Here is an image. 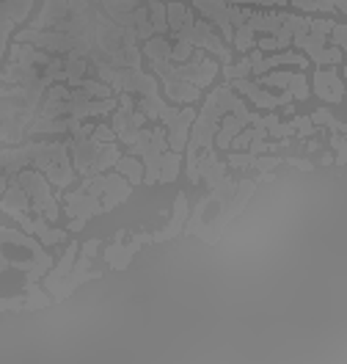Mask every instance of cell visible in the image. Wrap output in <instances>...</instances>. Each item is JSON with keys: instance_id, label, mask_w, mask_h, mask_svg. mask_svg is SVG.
Masks as SVG:
<instances>
[{"instance_id": "cell-1", "label": "cell", "mask_w": 347, "mask_h": 364, "mask_svg": "<svg viewBox=\"0 0 347 364\" xmlns=\"http://www.w3.org/2000/svg\"><path fill=\"white\" fill-rule=\"evenodd\" d=\"M132 194V185L127 182L122 174L116 171H105V174H94V177H83L80 188L69 191L63 196V213L72 218L66 232L75 234L80 232L94 215L111 213L119 204H125Z\"/></svg>"}, {"instance_id": "cell-2", "label": "cell", "mask_w": 347, "mask_h": 364, "mask_svg": "<svg viewBox=\"0 0 347 364\" xmlns=\"http://www.w3.org/2000/svg\"><path fill=\"white\" fill-rule=\"evenodd\" d=\"M243 99L234 94V89L229 83L223 86H215L213 94L207 97L204 108L196 113V122L190 127L188 135V146H185V158H188V180L196 185L198 182V174H196V161L198 155H210L215 152V132H218V125H221V116L234 111Z\"/></svg>"}, {"instance_id": "cell-3", "label": "cell", "mask_w": 347, "mask_h": 364, "mask_svg": "<svg viewBox=\"0 0 347 364\" xmlns=\"http://www.w3.org/2000/svg\"><path fill=\"white\" fill-rule=\"evenodd\" d=\"M165 23H168V36H171L174 42H188L190 47L207 50L213 58H218L221 66L234 61L232 47L223 42L221 33H215V28H213L204 17H196L193 8L185 6L182 0L165 3Z\"/></svg>"}, {"instance_id": "cell-4", "label": "cell", "mask_w": 347, "mask_h": 364, "mask_svg": "<svg viewBox=\"0 0 347 364\" xmlns=\"http://www.w3.org/2000/svg\"><path fill=\"white\" fill-rule=\"evenodd\" d=\"M44 94H36L31 89L0 83V141L3 144H20L25 130L36 119L39 105Z\"/></svg>"}, {"instance_id": "cell-5", "label": "cell", "mask_w": 347, "mask_h": 364, "mask_svg": "<svg viewBox=\"0 0 347 364\" xmlns=\"http://www.w3.org/2000/svg\"><path fill=\"white\" fill-rule=\"evenodd\" d=\"M92 132H94V125L83 122L77 130L72 132V141H66L69 158H72V165H75L77 177H94V174L113 171L116 161L122 158L119 141L102 144V141H96Z\"/></svg>"}, {"instance_id": "cell-6", "label": "cell", "mask_w": 347, "mask_h": 364, "mask_svg": "<svg viewBox=\"0 0 347 364\" xmlns=\"http://www.w3.org/2000/svg\"><path fill=\"white\" fill-rule=\"evenodd\" d=\"M155 75H158L163 83H171V80H179V83H190L196 89H207L215 75L221 72L218 58H213L207 50H198L193 47V56H190L185 64H174L168 58H152L149 61Z\"/></svg>"}, {"instance_id": "cell-7", "label": "cell", "mask_w": 347, "mask_h": 364, "mask_svg": "<svg viewBox=\"0 0 347 364\" xmlns=\"http://www.w3.org/2000/svg\"><path fill=\"white\" fill-rule=\"evenodd\" d=\"M94 6H99L119 28L130 31L138 42L152 39V23H149V8L146 0H92Z\"/></svg>"}, {"instance_id": "cell-8", "label": "cell", "mask_w": 347, "mask_h": 364, "mask_svg": "<svg viewBox=\"0 0 347 364\" xmlns=\"http://www.w3.org/2000/svg\"><path fill=\"white\" fill-rule=\"evenodd\" d=\"M14 182L28 194L33 215H44L47 221H58V215H61L58 196L53 194L50 180H47L39 168H20V171L14 174Z\"/></svg>"}, {"instance_id": "cell-9", "label": "cell", "mask_w": 347, "mask_h": 364, "mask_svg": "<svg viewBox=\"0 0 347 364\" xmlns=\"http://www.w3.org/2000/svg\"><path fill=\"white\" fill-rule=\"evenodd\" d=\"M193 11H198L210 25H215L221 39L232 44L234 28H240L251 17V6H232L226 0H193Z\"/></svg>"}, {"instance_id": "cell-10", "label": "cell", "mask_w": 347, "mask_h": 364, "mask_svg": "<svg viewBox=\"0 0 347 364\" xmlns=\"http://www.w3.org/2000/svg\"><path fill=\"white\" fill-rule=\"evenodd\" d=\"M149 125V119L144 116V111H138L135 108V99L130 92H122L119 94V105H116V111H113V122H111V127L116 132V141L122 144V146H132L135 141H138V132L144 130Z\"/></svg>"}, {"instance_id": "cell-11", "label": "cell", "mask_w": 347, "mask_h": 364, "mask_svg": "<svg viewBox=\"0 0 347 364\" xmlns=\"http://www.w3.org/2000/svg\"><path fill=\"white\" fill-rule=\"evenodd\" d=\"M292 47H298V50L309 58V64H315V66H325V64L339 66L342 64V50L334 47V44H328L325 36L309 33V25L301 28V31H295V36H292Z\"/></svg>"}, {"instance_id": "cell-12", "label": "cell", "mask_w": 347, "mask_h": 364, "mask_svg": "<svg viewBox=\"0 0 347 364\" xmlns=\"http://www.w3.org/2000/svg\"><path fill=\"white\" fill-rule=\"evenodd\" d=\"M232 89H237L243 97H248L259 108V111H276V108H284L289 102H295L289 92H282V94H270L265 86H259L253 77H237V80H229Z\"/></svg>"}, {"instance_id": "cell-13", "label": "cell", "mask_w": 347, "mask_h": 364, "mask_svg": "<svg viewBox=\"0 0 347 364\" xmlns=\"http://www.w3.org/2000/svg\"><path fill=\"white\" fill-rule=\"evenodd\" d=\"M259 86H265V89H282V92H289L292 99H298V102H306L309 99V80H306V72L301 69V72H265V75H259V77H253Z\"/></svg>"}, {"instance_id": "cell-14", "label": "cell", "mask_w": 347, "mask_h": 364, "mask_svg": "<svg viewBox=\"0 0 347 364\" xmlns=\"http://www.w3.org/2000/svg\"><path fill=\"white\" fill-rule=\"evenodd\" d=\"M33 8V0H0V61L6 56L8 39L20 23L28 20Z\"/></svg>"}, {"instance_id": "cell-15", "label": "cell", "mask_w": 347, "mask_h": 364, "mask_svg": "<svg viewBox=\"0 0 347 364\" xmlns=\"http://www.w3.org/2000/svg\"><path fill=\"white\" fill-rule=\"evenodd\" d=\"M146 243H152V234H146V232H141V234H132L130 237V243H122L119 237H113L108 246H105V251H102V260L111 265L113 270H127L130 263H132V257L141 251V246H146Z\"/></svg>"}, {"instance_id": "cell-16", "label": "cell", "mask_w": 347, "mask_h": 364, "mask_svg": "<svg viewBox=\"0 0 347 364\" xmlns=\"http://www.w3.org/2000/svg\"><path fill=\"white\" fill-rule=\"evenodd\" d=\"M92 257H83V254H77V260L72 265V270L66 273V279H63L61 284L56 287V293H53V301H63V298H69L80 284H86V282H94L102 276V270H94L92 268Z\"/></svg>"}, {"instance_id": "cell-17", "label": "cell", "mask_w": 347, "mask_h": 364, "mask_svg": "<svg viewBox=\"0 0 347 364\" xmlns=\"http://www.w3.org/2000/svg\"><path fill=\"white\" fill-rule=\"evenodd\" d=\"M226 3H232V6H265V8H270V6H295V8H301V11H306V14H336V6H334V0H226Z\"/></svg>"}, {"instance_id": "cell-18", "label": "cell", "mask_w": 347, "mask_h": 364, "mask_svg": "<svg viewBox=\"0 0 347 364\" xmlns=\"http://www.w3.org/2000/svg\"><path fill=\"white\" fill-rule=\"evenodd\" d=\"M315 94L331 105H339L345 99V83L336 69H317L315 72Z\"/></svg>"}, {"instance_id": "cell-19", "label": "cell", "mask_w": 347, "mask_h": 364, "mask_svg": "<svg viewBox=\"0 0 347 364\" xmlns=\"http://www.w3.org/2000/svg\"><path fill=\"white\" fill-rule=\"evenodd\" d=\"M77 254H80V243H75V240H72V243L63 249L61 260H58V263H53V268L44 273V290L50 293V298H53V293H56V287L66 279V273L72 270V265H75V260H77Z\"/></svg>"}, {"instance_id": "cell-20", "label": "cell", "mask_w": 347, "mask_h": 364, "mask_svg": "<svg viewBox=\"0 0 347 364\" xmlns=\"http://www.w3.org/2000/svg\"><path fill=\"white\" fill-rule=\"evenodd\" d=\"M188 194H179V196L174 199V210H171V221H168V227L165 230H160L152 234V243H165V240H174V237H179L182 230H185V221H188Z\"/></svg>"}, {"instance_id": "cell-21", "label": "cell", "mask_w": 347, "mask_h": 364, "mask_svg": "<svg viewBox=\"0 0 347 364\" xmlns=\"http://www.w3.org/2000/svg\"><path fill=\"white\" fill-rule=\"evenodd\" d=\"M69 14V0H44L42 11L33 17L31 28L33 31H50L56 23H61Z\"/></svg>"}, {"instance_id": "cell-22", "label": "cell", "mask_w": 347, "mask_h": 364, "mask_svg": "<svg viewBox=\"0 0 347 364\" xmlns=\"http://www.w3.org/2000/svg\"><path fill=\"white\" fill-rule=\"evenodd\" d=\"M113 171L122 174L132 188L144 182V163H141V158H135V155H122V158L116 161V165H113Z\"/></svg>"}, {"instance_id": "cell-23", "label": "cell", "mask_w": 347, "mask_h": 364, "mask_svg": "<svg viewBox=\"0 0 347 364\" xmlns=\"http://www.w3.org/2000/svg\"><path fill=\"white\" fill-rule=\"evenodd\" d=\"M179 168H182V152L168 149V152H165V158H163V165H160L158 182H174V180L179 177Z\"/></svg>"}, {"instance_id": "cell-24", "label": "cell", "mask_w": 347, "mask_h": 364, "mask_svg": "<svg viewBox=\"0 0 347 364\" xmlns=\"http://www.w3.org/2000/svg\"><path fill=\"white\" fill-rule=\"evenodd\" d=\"M149 8V23L155 36H168V23H165V3L163 0H146Z\"/></svg>"}, {"instance_id": "cell-25", "label": "cell", "mask_w": 347, "mask_h": 364, "mask_svg": "<svg viewBox=\"0 0 347 364\" xmlns=\"http://www.w3.org/2000/svg\"><path fill=\"white\" fill-rule=\"evenodd\" d=\"M309 119H312V125H315V127H325V130L342 132V135L347 132V125H345V122H339V119L334 116V111H325V108H320V111H315Z\"/></svg>"}, {"instance_id": "cell-26", "label": "cell", "mask_w": 347, "mask_h": 364, "mask_svg": "<svg viewBox=\"0 0 347 364\" xmlns=\"http://www.w3.org/2000/svg\"><path fill=\"white\" fill-rule=\"evenodd\" d=\"M221 72H223V77H226V83L229 80H237V77H251V61H248V56L243 58V61H232V64H226L221 66Z\"/></svg>"}, {"instance_id": "cell-27", "label": "cell", "mask_w": 347, "mask_h": 364, "mask_svg": "<svg viewBox=\"0 0 347 364\" xmlns=\"http://www.w3.org/2000/svg\"><path fill=\"white\" fill-rule=\"evenodd\" d=\"M289 125L295 127V138H312V135L320 132L315 125H312L309 116H289Z\"/></svg>"}, {"instance_id": "cell-28", "label": "cell", "mask_w": 347, "mask_h": 364, "mask_svg": "<svg viewBox=\"0 0 347 364\" xmlns=\"http://www.w3.org/2000/svg\"><path fill=\"white\" fill-rule=\"evenodd\" d=\"M331 149H334V163L342 168L347 163V141L342 132H331Z\"/></svg>"}, {"instance_id": "cell-29", "label": "cell", "mask_w": 347, "mask_h": 364, "mask_svg": "<svg viewBox=\"0 0 347 364\" xmlns=\"http://www.w3.org/2000/svg\"><path fill=\"white\" fill-rule=\"evenodd\" d=\"M190 56H193V47L188 42H171V61L174 64H185Z\"/></svg>"}, {"instance_id": "cell-30", "label": "cell", "mask_w": 347, "mask_h": 364, "mask_svg": "<svg viewBox=\"0 0 347 364\" xmlns=\"http://www.w3.org/2000/svg\"><path fill=\"white\" fill-rule=\"evenodd\" d=\"M328 44H334V47L345 50V47H347V28H345V23H334V28H331V33H328Z\"/></svg>"}, {"instance_id": "cell-31", "label": "cell", "mask_w": 347, "mask_h": 364, "mask_svg": "<svg viewBox=\"0 0 347 364\" xmlns=\"http://www.w3.org/2000/svg\"><path fill=\"white\" fill-rule=\"evenodd\" d=\"M0 312H25V296L0 298Z\"/></svg>"}, {"instance_id": "cell-32", "label": "cell", "mask_w": 347, "mask_h": 364, "mask_svg": "<svg viewBox=\"0 0 347 364\" xmlns=\"http://www.w3.org/2000/svg\"><path fill=\"white\" fill-rule=\"evenodd\" d=\"M94 135L96 141H102V144H111V141H116V132H113V127L111 125H105V122H99V125H94Z\"/></svg>"}, {"instance_id": "cell-33", "label": "cell", "mask_w": 347, "mask_h": 364, "mask_svg": "<svg viewBox=\"0 0 347 364\" xmlns=\"http://www.w3.org/2000/svg\"><path fill=\"white\" fill-rule=\"evenodd\" d=\"M99 243H102V240H94V237H92V240H86V243L80 246V254H83V257H92V260H94L96 254H99Z\"/></svg>"}, {"instance_id": "cell-34", "label": "cell", "mask_w": 347, "mask_h": 364, "mask_svg": "<svg viewBox=\"0 0 347 364\" xmlns=\"http://www.w3.org/2000/svg\"><path fill=\"white\" fill-rule=\"evenodd\" d=\"M284 163L295 165V168H301V171H315V163L306 161V158H284Z\"/></svg>"}, {"instance_id": "cell-35", "label": "cell", "mask_w": 347, "mask_h": 364, "mask_svg": "<svg viewBox=\"0 0 347 364\" xmlns=\"http://www.w3.org/2000/svg\"><path fill=\"white\" fill-rule=\"evenodd\" d=\"M320 149H322V141H317V138H312V141H309V144L303 146V152H306V155H312V152H320Z\"/></svg>"}, {"instance_id": "cell-36", "label": "cell", "mask_w": 347, "mask_h": 364, "mask_svg": "<svg viewBox=\"0 0 347 364\" xmlns=\"http://www.w3.org/2000/svg\"><path fill=\"white\" fill-rule=\"evenodd\" d=\"M320 163H322V165H331V163H334V155H331V152H325V155L320 158Z\"/></svg>"}]
</instances>
